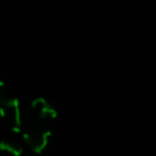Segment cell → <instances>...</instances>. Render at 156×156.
Masks as SVG:
<instances>
[{
    "mask_svg": "<svg viewBox=\"0 0 156 156\" xmlns=\"http://www.w3.org/2000/svg\"><path fill=\"white\" fill-rule=\"evenodd\" d=\"M50 136V129L38 123H32L23 130V140L34 154H39L46 149Z\"/></svg>",
    "mask_w": 156,
    "mask_h": 156,
    "instance_id": "6da1fadb",
    "label": "cell"
},
{
    "mask_svg": "<svg viewBox=\"0 0 156 156\" xmlns=\"http://www.w3.org/2000/svg\"><path fill=\"white\" fill-rule=\"evenodd\" d=\"M0 116L4 123L12 133H18L22 128V110L20 101L16 98H10L6 102L0 105Z\"/></svg>",
    "mask_w": 156,
    "mask_h": 156,
    "instance_id": "7a4b0ae2",
    "label": "cell"
},
{
    "mask_svg": "<svg viewBox=\"0 0 156 156\" xmlns=\"http://www.w3.org/2000/svg\"><path fill=\"white\" fill-rule=\"evenodd\" d=\"M30 108L33 113L41 121H50L57 117L56 108L45 99V98H35L30 102Z\"/></svg>",
    "mask_w": 156,
    "mask_h": 156,
    "instance_id": "3957f363",
    "label": "cell"
},
{
    "mask_svg": "<svg viewBox=\"0 0 156 156\" xmlns=\"http://www.w3.org/2000/svg\"><path fill=\"white\" fill-rule=\"evenodd\" d=\"M0 151L10 156H21L24 152L23 143L16 135H10L0 140Z\"/></svg>",
    "mask_w": 156,
    "mask_h": 156,
    "instance_id": "277c9868",
    "label": "cell"
},
{
    "mask_svg": "<svg viewBox=\"0 0 156 156\" xmlns=\"http://www.w3.org/2000/svg\"><path fill=\"white\" fill-rule=\"evenodd\" d=\"M11 96L9 95V90H7V87L6 84L0 80V105H2L4 102H6Z\"/></svg>",
    "mask_w": 156,
    "mask_h": 156,
    "instance_id": "5b68a950",
    "label": "cell"
},
{
    "mask_svg": "<svg viewBox=\"0 0 156 156\" xmlns=\"http://www.w3.org/2000/svg\"><path fill=\"white\" fill-rule=\"evenodd\" d=\"M21 156H37V154H34V152H23Z\"/></svg>",
    "mask_w": 156,
    "mask_h": 156,
    "instance_id": "8992f818",
    "label": "cell"
}]
</instances>
